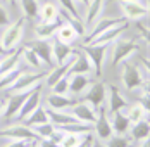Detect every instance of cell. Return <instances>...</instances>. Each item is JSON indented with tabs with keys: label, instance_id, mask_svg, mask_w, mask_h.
<instances>
[{
	"label": "cell",
	"instance_id": "22",
	"mask_svg": "<svg viewBox=\"0 0 150 147\" xmlns=\"http://www.w3.org/2000/svg\"><path fill=\"white\" fill-rule=\"evenodd\" d=\"M110 119V126H112V132L116 133V135H126L128 130H129V119L126 116V113H124V109H121V111H116L114 114H110L109 116Z\"/></svg>",
	"mask_w": 150,
	"mask_h": 147
},
{
	"label": "cell",
	"instance_id": "13",
	"mask_svg": "<svg viewBox=\"0 0 150 147\" xmlns=\"http://www.w3.org/2000/svg\"><path fill=\"white\" fill-rule=\"evenodd\" d=\"M69 111H71V114L78 119V121H81V123H90L93 125V121L97 119V109H93L88 102H85V101H81V99H78L71 107H69Z\"/></svg>",
	"mask_w": 150,
	"mask_h": 147
},
{
	"label": "cell",
	"instance_id": "35",
	"mask_svg": "<svg viewBox=\"0 0 150 147\" xmlns=\"http://www.w3.org/2000/svg\"><path fill=\"white\" fill-rule=\"evenodd\" d=\"M12 21H11V16H9V11H7V7L0 2V28H5V26H9Z\"/></svg>",
	"mask_w": 150,
	"mask_h": 147
},
{
	"label": "cell",
	"instance_id": "34",
	"mask_svg": "<svg viewBox=\"0 0 150 147\" xmlns=\"http://www.w3.org/2000/svg\"><path fill=\"white\" fill-rule=\"evenodd\" d=\"M50 92L59 93V95H69V80H67V76L60 78L54 87H50Z\"/></svg>",
	"mask_w": 150,
	"mask_h": 147
},
{
	"label": "cell",
	"instance_id": "27",
	"mask_svg": "<svg viewBox=\"0 0 150 147\" xmlns=\"http://www.w3.org/2000/svg\"><path fill=\"white\" fill-rule=\"evenodd\" d=\"M60 130H62V128H60ZM90 133L91 132L79 133V132H66V130H62V138H60V142H59V147H76V146H79Z\"/></svg>",
	"mask_w": 150,
	"mask_h": 147
},
{
	"label": "cell",
	"instance_id": "42",
	"mask_svg": "<svg viewBox=\"0 0 150 147\" xmlns=\"http://www.w3.org/2000/svg\"><path fill=\"white\" fill-rule=\"evenodd\" d=\"M28 147H40V146H38V140H33V142H30V144H28Z\"/></svg>",
	"mask_w": 150,
	"mask_h": 147
},
{
	"label": "cell",
	"instance_id": "10",
	"mask_svg": "<svg viewBox=\"0 0 150 147\" xmlns=\"http://www.w3.org/2000/svg\"><path fill=\"white\" fill-rule=\"evenodd\" d=\"M52 40V38H50ZM50 40H40V38H35V40H31L28 42V47H30L31 50L38 56V59L42 61V64L48 68V69H52L54 66H55V62H54V57H52V42Z\"/></svg>",
	"mask_w": 150,
	"mask_h": 147
},
{
	"label": "cell",
	"instance_id": "44",
	"mask_svg": "<svg viewBox=\"0 0 150 147\" xmlns=\"http://www.w3.org/2000/svg\"><path fill=\"white\" fill-rule=\"evenodd\" d=\"M112 2H119V0H112ZM131 2H135V0H131Z\"/></svg>",
	"mask_w": 150,
	"mask_h": 147
},
{
	"label": "cell",
	"instance_id": "15",
	"mask_svg": "<svg viewBox=\"0 0 150 147\" xmlns=\"http://www.w3.org/2000/svg\"><path fill=\"white\" fill-rule=\"evenodd\" d=\"M78 99L71 97V95H59V93H48L43 95V106L50 111H64V109H69Z\"/></svg>",
	"mask_w": 150,
	"mask_h": 147
},
{
	"label": "cell",
	"instance_id": "6",
	"mask_svg": "<svg viewBox=\"0 0 150 147\" xmlns=\"http://www.w3.org/2000/svg\"><path fill=\"white\" fill-rule=\"evenodd\" d=\"M79 49L85 52V56L90 61L93 76L95 78H102V74H104V64H105V59H107V52H109V45L79 44Z\"/></svg>",
	"mask_w": 150,
	"mask_h": 147
},
{
	"label": "cell",
	"instance_id": "40",
	"mask_svg": "<svg viewBox=\"0 0 150 147\" xmlns=\"http://www.w3.org/2000/svg\"><path fill=\"white\" fill-rule=\"evenodd\" d=\"M91 147H105V144L102 142V140H97V138H95V140H93V146H91Z\"/></svg>",
	"mask_w": 150,
	"mask_h": 147
},
{
	"label": "cell",
	"instance_id": "7",
	"mask_svg": "<svg viewBox=\"0 0 150 147\" xmlns=\"http://www.w3.org/2000/svg\"><path fill=\"white\" fill-rule=\"evenodd\" d=\"M81 101L88 102L93 109H100L105 104V97H107V85L104 81H100V78H97L95 81H91L90 85L86 87V90L81 93Z\"/></svg>",
	"mask_w": 150,
	"mask_h": 147
},
{
	"label": "cell",
	"instance_id": "4",
	"mask_svg": "<svg viewBox=\"0 0 150 147\" xmlns=\"http://www.w3.org/2000/svg\"><path fill=\"white\" fill-rule=\"evenodd\" d=\"M0 138H14V140H38V135L30 125H26L24 121H0Z\"/></svg>",
	"mask_w": 150,
	"mask_h": 147
},
{
	"label": "cell",
	"instance_id": "2",
	"mask_svg": "<svg viewBox=\"0 0 150 147\" xmlns=\"http://www.w3.org/2000/svg\"><path fill=\"white\" fill-rule=\"evenodd\" d=\"M109 50H110L109 52L110 54V68H117L124 61H129L133 57L136 52L140 50V47H138L136 42L129 40V38L117 36L112 44L109 45Z\"/></svg>",
	"mask_w": 150,
	"mask_h": 147
},
{
	"label": "cell",
	"instance_id": "38",
	"mask_svg": "<svg viewBox=\"0 0 150 147\" xmlns=\"http://www.w3.org/2000/svg\"><path fill=\"white\" fill-rule=\"evenodd\" d=\"M5 104H7V97H0V119H2V116H4Z\"/></svg>",
	"mask_w": 150,
	"mask_h": 147
},
{
	"label": "cell",
	"instance_id": "24",
	"mask_svg": "<svg viewBox=\"0 0 150 147\" xmlns=\"http://www.w3.org/2000/svg\"><path fill=\"white\" fill-rule=\"evenodd\" d=\"M21 62H24V66L30 68V69H33V71H42V69H45V66L42 64V61L38 59V56L31 50L28 45L21 47Z\"/></svg>",
	"mask_w": 150,
	"mask_h": 147
},
{
	"label": "cell",
	"instance_id": "12",
	"mask_svg": "<svg viewBox=\"0 0 150 147\" xmlns=\"http://www.w3.org/2000/svg\"><path fill=\"white\" fill-rule=\"evenodd\" d=\"M119 7L122 11V17L126 21H138V19H145L149 14V7L145 4H142L140 0H119Z\"/></svg>",
	"mask_w": 150,
	"mask_h": 147
},
{
	"label": "cell",
	"instance_id": "16",
	"mask_svg": "<svg viewBox=\"0 0 150 147\" xmlns=\"http://www.w3.org/2000/svg\"><path fill=\"white\" fill-rule=\"evenodd\" d=\"M54 38H55V40H59V42H62V44L73 45L76 40L79 38V35H78L76 28L73 26V23H69V21L62 19V23H60V26L57 28L55 35H54Z\"/></svg>",
	"mask_w": 150,
	"mask_h": 147
},
{
	"label": "cell",
	"instance_id": "18",
	"mask_svg": "<svg viewBox=\"0 0 150 147\" xmlns=\"http://www.w3.org/2000/svg\"><path fill=\"white\" fill-rule=\"evenodd\" d=\"M67 80H69V95L74 99L76 95H81L91 83L90 74H67Z\"/></svg>",
	"mask_w": 150,
	"mask_h": 147
},
{
	"label": "cell",
	"instance_id": "28",
	"mask_svg": "<svg viewBox=\"0 0 150 147\" xmlns=\"http://www.w3.org/2000/svg\"><path fill=\"white\" fill-rule=\"evenodd\" d=\"M124 113H126V116L129 119V123H136V121H142V119L149 118V111H147L140 102L128 104V106L124 107Z\"/></svg>",
	"mask_w": 150,
	"mask_h": 147
},
{
	"label": "cell",
	"instance_id": "1",
	"mask_svg": "<svg viewBox=\"0 0 150 147\" xmlns=\"http://www.w3.org/2000/svg\"><path fill=\"white\" fill-rule=\"evenodd\" d=\"M121 66V85L124 90L128 92H136L143 85H147V80H149V64L147 61L143 59V69L133 64L131 61H124Z\"/></svg>",
	"mask_w": 150,
	"mask_h": 147
},
{
	"label": "cell",
	"instance_id": "5",
	"mask_svg": "<svg viewBox=\"0 0 150 147\" xmlns=\"http://www.w3.org/2000/svg\"><path fill=\"white\" fill-rule=\"evenodd\" d=\"M24 26H26V17L24 16H19L9 26H5L2 36H0V44L7 52H12V50L21 47V40H23V35H24Z\"/></svg>",
	"mask_w": 150,
	"mask_h": 147
},
{
	"label": "cell",
	"instance_id": "25",
	"mask_svg": "<svg viewBox=\"0 0 150 147\" xmlns=\"http://www.w3.org/2000/svg\"><path fill=\"white\" fill-rule=\"evenodd\" d=\"M19 4V9L26 19H36L40 14L42 0H16Z\"/></svg>",
	"mask_w": 150,
	"mask_h": 147
},
{
	"label": "cell",
	"instance_id": "39",
	"mask_svg": "<svg viewBox=\"0 0 150 147\" xmlns=\"http://www.w3.org/2000/svg\"><path fill=\"white\" fill-rule=\"evenodd\" d=\"M76 4L79 5V7H83V12H85V9L88 7V4H90V0H76ZM83 19V17H81Z\"/></svg>",
	"mask_w": 150,
	"mask_h": 147
},
{
	"label": "cell",
	"instance_id": "11",
	"mask_svg": "<svg viewBox=\"0 0 150 147\" xmlns=\"http://www.w3.org/2000/svg\"><path fill=\"white\" fill-rule=\"evenodd\" d=\"M112 135H114V132H112V126H110V119H109V114H107V109H105V106H102L97 111V119L93 121V137L97 140L105 142Z\"/></svg>",
	"mask_w": 150,
	"mask_h": 147
},
{
	"label": "cell",
	"instance_id": "37",
	"mask_svg": "<svg viewBox=\"0 0 150 147\" xmlns=\"http://www.w3.org/2000/svg\"><path fill=\"white\" fill-rule=\"evenodd\" d=\"M93 140H95V137H93V132H91L90 135H88L81 144H79V146H76V147H91V146H93Z\"/></svg>",
	"mask_w": 150,
	"mask_h": 147
},
{
	"label": "cell",
	"instance_id": "3",
	"mask_svg": "<svg viewBox=\"0 0 150 147\" xmlns=\"http://www.w3.org/2000/svg\"><path fill=\"white\" fill-rule=\"evenodd\" d=\"M47 71L48 69H42V71H33V69L31 71H24L23 69V73L19 74V78L7 88L5 93H28L31 90H35L38 85L43 83Z\"/></svg>",
	"mask_w": 150,
	"mask_h": 147
},
{
	"label": "cell",
	"instance_id": "36",
	"mask_svg": "<svg viewBox=\"0 0 150 147\" xmlns=\"http://www.w3.org/2000/svg\"><path fill=\"white\" fill-rule=\"evenodd\" d=\"M38 146L40 147H59L54 140H50V138H40L38 140Z\"/></svg>",
	"mask_w": 150,
	"mask_h": 147
},
{
	"label": "cell",
	"instance_id": "20",
	"mask_svg": "<svg viewBox=\"0 0 150 147\" xmlns=\"http://www.w3.org/2000/svg\"><path fill=\"white\" fill-rule=\"evenodd\" d=\"M47 111H48V121H50L55 128H64V126L73 125V123H81V121H78V119L71 114L69 109H64V111H50V109H47Z\"/></svg>",
	"mask_w": 150,
	"mask_h": 147
},
{
	"label": "cell",
	"instance_id": "21",
	"mask_svg": "<svg viewBox=\"0 0 150 147\" xmlns=\"http://www.w3.org/2000/svg\"><path fill=\"white\" fill-rule=\"evenodd\" d=\"M69 74H93L91 71V66H90V61L88 57L85 56V52L78 47L76 49V57L71 64V69H69Z\"/></svg>",
	"mask_w": 150,
	"mask_h": 147
},
{
	"label": "cell",
	"instance_id": "19",
	"mask_svg": "<svg viewBox=\"0 0 150 147\" xmlns=\"http://www.w3.org/2000/svg\"><path fill=\"white\" fill-rule=\"evenodd\" d=\"M60 23H62V17H59L57 21H52V23H42V21H38L35 24V28H33L35 38H40V40H50V38H54V35H55L57 28L60 26Z\"/></svg>",
	"mask_w": 150,
	"mask_h": 147
},
{
	"label": "cell",
	"instance_id": "41",
	"mask_svg": "<svg viewBox=\"0 0 150 147\" xmlns=\"http://www.w3.org/2000/svg\"><path fill=\"white\" fill-rule=\"evenodd\" d=\"M7 54H9V52H7V50L2 47V44H0V57H4V56H7Z\"/></svg>",
	"mask_w": 150,
	"mask_h": 147
},
{
	"label": "cell",
	"instance_id": "26",
	"mask_svg": "<svg viewBox=\"0 0 150 147\" xmlns=\"http://www.w3.org/2000/svg\"><path fill=\"white\" fill-rule=\"evenodd\" d=\"M40 21L42 23H52V21H57L60 17L59 14V7H57V4H54V2H43L42 5H40Z\"/></svg>",
	"mask_w": 150,
	"mask_h": 147
},
{
	"label": "cell",
	"instance_id": "43",
	"mask_svg": "<svg viewBox=\"0 0 150 147\" xmlns=\"http://www.w3.org/2000/svg\"><path fill=\"white\" fill-rule=\"evenodd\" d=\"M2 2H9V4H16V0H2Z\"/></svg>",
	"mask_w": 150,
	"mask_h": 147
},
{
	"label": "cell",
	"instance_id": "14",
	"mask_svg": "<svg viewBox=\"0 0 150 147\" xmlns=\"http://www.w3.org/2000/svg\"><path fill=\"white\" fill-rule=\"evenodd\" d=\"M105 2L107 0H90V4H88V7L85 9V12H83V24H85V29L88 31V29L102 17V12H104V7H105Z\"/></svg>",
	"mask_w": 150,
	"mask_h": 147
},
{
	"label": "cell",
	"instance_id": "32",
	"mask_svg": "<svg viewBox=\"0 0 150 147\" xmlns=\"http://www.w3.org/2000/svg\"><path fill=\"white\" fill-rule=\"evenodd\" d=\"M105 147H133V142L128 138V135H112L104 142Z\"/></svg>",
	"mask_w": 150,
	"mask_h": 147
},
{
	"label": "cell",
	"instance_id": "33",
	"mask_svg": "<svg viewBox=\"0 0 150 147\" xmlns=\"http://www.w3.org/2000/svg\"><path fill=\"white\" fill-rule=\"evenodd\" d=\"M31 128H33L35 133L38 135V140H40V138H48V137L54 133V130H55V126H54L50 121L42 123V125H36V126H31Z\"/></svg>",
	"mask_w": 150,
	"mask_h": 147
},
{
	"label": "cell",
	"instance_id": "8",
	"mask_svg": "<svg viewBox=\"0 0 150 147\" xmlns=\"http://www.w3.org/2000/svg\"><path fill=\"white\" fill-rule=\"evenodd\" d=\"M107 85V97H105V109H107V114H114L116 111H121L128 106V99L124 97V93L121 92V88L114 83H105Z\"/></svg>",
	"mask_w": 150,
	"mask_h": 147
},
{
	"label": "cell",
	"instance_id": "29",
	"mask_svg": "<svg viewBox=\"0 0 150 147\" xmlns=\"http://www.w3.org/2000/svg\"><path fill=\"white\" fill-rule=\"evenodd\" d=\"M47 121H48V111H47V107L43 106V102L40 104L30 116L24 119V123L30 125V126H36V125H42V123H47Z\"/></svg>",
	"mask_w": 150,
	"mask_h": 147
},
{
	"label": "cell",
	"instance_id": "23",
	"mask_svg": "<svg viewBox=\"0 0 150 147\" xmlns=\"http://www.w3.org/2000/svg\"><path fill=\"white\" fill-rule=\"evenodd\" d=\"M50 42H52V57H54V62H55V64H62L66 59L74 52L73 45L62 44V42L55 40V38H52Z\"/></svg>",
	"mask_w": 150,
	"mask_h": 147
},
{
	"label": "cell",
	"instance_id": "31",
	"mask_svg": "<svg viewBox=\"0 0 150 147\" xmlns=\"http://www.w3.org/2000/svg\"><path fill=\"white\" fill-rule=\"evenodd\" d=\"M57 7L62 9V11H66L67 14L71 16V17H74V19H81L83 17L81 11H79V5L76 4V0H57Z\"/></svg>",
	"mask_w": 150,
	"mask_h": 147
},
{
	"label": "cell",
	"instance_id": "17",
	"mask_svg": "<svg viewBox=\"0 0 150 147\" xmlns=\"http://www.w3.org/2000/svg\"><path fill=\"white\" fill-rule=\"evenodd\" d=\"M126 135H128V138H129L133 144L149 138V135H150L149 118H145V119H142V121H136V123H131V125H129V130H128Z\"/></svg>",
	"mask_w": 150,
	"mask_h": 147
},
{
	"label": "cell",
	"instance_id": "45",
	"mask_svg": "<svg viewBox=\"0 0 150 147\" xmlns=\"http://www.w3.org/2000/svg\"><path fill=\"white\" fill-rule=\"evenodd\" d=\"M4 57H5V56H4ZM4 57H0V62H2V59H4Z\"/></svg>",
	"mask_w": 150,
	"mask_h": 147
},
{
	"label": "cell",
	"instance_id": "9",
	"mask_svg": "<svg viewBox=\"0 0 150 147\" xmlns=\"http://www.w3.org/2000/svg\"><path fill=\"white\" fill-rule=\"evenodd\" d=\"M43 90H45V85H43V83L38 85L35 90H31L30 93L26 95V99H24V102H23V106H21V109H19V113H17V118H16V119L24 121V119L30 116L40 104L43 102Z\"/></svg>",
	"mask_w": 150,
	"mask_h": 147
},
{
	"label": "cell",
	"instance_id": "30",
	"mask_svg": "<svg viewBox=\"0 0 150 147\" xmlns=\"http://www.w3.org/2000/svg\"><path fill=\"white\" fill-rule=\"evenodd\" d=\"M21 73H23V69H21V66H19V68H16V69H11V71H7V73L0 74V92H7V88L19 78Z\"/></svg>",
	"mask_w": 150,
	"mask_h": 147
}]
</instances>
